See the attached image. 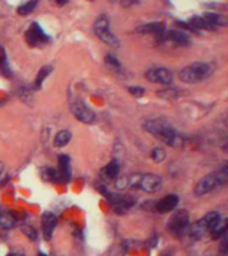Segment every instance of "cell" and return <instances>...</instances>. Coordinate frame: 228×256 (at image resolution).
I'll return each instance as SVG.
<instances>
[{
    "mask_svg": "<svg viewBox=\"0 0 228 256\" xmlns=\"http://www.w3.org/2000/svg\"><path fill=\"white\" fill-rule=\"evenodd\" d=\"M228 180V171L227 167H224L222 170L216 171V172H212L210 175L204 176L203 179H200L195 187V193L198 196H202V195H206L208 192L214 191L216 188L222 187L224 184L227 183Z\"/></svg>",
    "mask_w": 228,
    "mask_h": 256,
    "instance_id": "7a4b0ae2",
    "label": "cell"
},
{
    "mask_svg": "<svg viewBox=\"0 0 228 256\" xmlns=\"http://www.w3.org/2000/svg\"><path fill=\"white\" fill-rule=\"evenodd\" d=\"M40 256H47V255H43V254H40Z\"/></svg>",
    "mask_w": 228,
    "mask_h": 256,
    "instance_id": "f35d334b",
    "label": "cell"
},
{
    "mask_svg": "<svg viewBox=\"0 0 228 256\" xmlns=\"http://www.w3.org/2000/svg\"><path fill=\"white\" fill-rule=\"evenodd\" d=\"M43 179L48 182H55L57 180V172L54 168H46L43 170Z\"/></svg>",
    "mask_w": 228,
    "mask_h": 256,
    "instance_id": "4316f807",
    "label": "cell"
},
{
    "mask_svg": "<svg viewBox=\"0 0 228 256\" xmlns=\"http://www.w3.org/2000/svg\"><path fill=\"white\" fill-rule=\"evenodd\" d=\"M220 222H222V218H220L219 212H208L206 216H203L200 220H198L194 226L191 227L189 235H191L194 239H203L204 236H207V234L211 235L212 230H214Z\"/></svg>",
    "mask_w": 228,
    "mask_h": 256,
    "instance_id": "277c9868",
    "label": "cell"
},
{
    "mask_svg": "<svg viewBox=\"0 0 228 256\" xmlns=\"http://www.w3.org/2000/svg\"><path fill=\"white\" fill-rule=\"evenodd\" d=\"M57 180L68 182L71 179V162L67 155L59 156V168H57Z\"/></svg>",
    "mask_w": 228,
    "mask_h": 256,
    "instance_id": "9a60e30c",
    "label": "cell"
},
{
    "mask_svg": "<svg viewBox=\"0 0 228 256\" xmlns=\"http://www.w3.org/2000/svg\"><path fill=\"white\" fill-rule=\"evenodd\" d=\"M151 158H152V160H155L156 163L163 162L164 159H166V151L163 148H160V147L154 148L152 152H151Z\"/></svg>",
    "mask_w": 228,
    "mask_h": 256,
    "instance_id": "484cf974",
    "label": "cell"
},
{
    "mask_svg": "<svg viewBox=\"0 0 228 256\" xmlns=\"http://www.w3.org/2000/svg\"><path fill=\"white\" fill-rule=\"evenodd\" d=\"M163 38L173 43L175 46H179V47H185V46L191 44V39L183 31H168V32H164Z\"/></svg>",
    "mask_w": 228,
    "mask_h": 256,
    "instance_id": "5bb4252c",
    "label": "cell"
},
{
    "mask_svg": "<svg viewBox=\"0 0 228 256\" xmlns=\"http://www.w3.org/2000/svg\"><path fill=\"white\" fill-rule=\"evenodd\" d=\"M139 34L143 35H156V36H162L164 35V27L160 23H148L144 26H140L136 28Z\"/></svg>",
    "mask_w": 228,
    "mask_h": 256,
    "instance_id": "2e32d148",
    "label": "cell"
},
{
    "mask_svg": "<svg viewBox=\"0 0 228 256\" xmlns=\"http://www.w3.org/2000/svg\"><path fill=\"white\" fill-rule=\"evenodd\" d=\"M94 31L95 35L110 47L117 48L120 46V42L119 39L110 28V19H108L107 15H100V16L96 17V20L94 23Z\"/></svg>",
    "mask_w": 228,
    "mask_h": 256,
    "instance_id": "8992f818",
    "label": "cell"
},
{
    "mask_svg": "<svg viewBox=\"0 0 228 256\" xmlns=\"http://www.w3.org/2000/svg\"><path fill=\"white\" fill-rule=\"evenodd\" d=\"M24 38H26V42L31 47H42V46H46L50 42V38L44 34V31L42 30V27L38 23L31 24L30 28L24 34Z\"/></svg>",
    "mask_w": 228,
    "mask_h": 256,
    "instance_id": "ba28073f",
    "label": "cell"
},
{
    "mask_svg": "<svg viewBox=\"0 0 228 256\" xmlns=\"http://www.w3.org/2000/svg\"><path fill=\"white\" fill-rule=\"evenodd\" d=\"M0 73L3 76L9 77L11 75V69H9L8 60H7V55H5L4 48L0 47Z\"/></svg>",
    "mask_w": 228,
    "mask_h": 256,
    "instance_id": "cb8c5ba5",
    "label": "cell"
},
{
    "mask_svg": "<svg viewBox=\"0 0 228 256\" xmlns=\"http://www.w3.org/2000/svg\"><path fill=\"white\" fill-rule=\"evenodd\" d=\"M103 172L108 179H116L119 172H120V163L117 162V160H112L111 163H108L107 167L103 170Z\"/></svg>",
    "mask_w": 228,
    "mask_h": 256,
    "instance_id": "d6986e66",
    "label": "cell"
},
{
    "mask_svg": "<svg viewBox=\"0 0 228 256\" xmlns=\"http://www.w3.org/2000/svg\"><path fill=\"white\" fill-rule=\"evenodd\" d=\"M127 186H128V179H127L125 176H123V178H119V179L115 182V187H116L117 190H124Z\"/></svg>",
    "mask_w": 228,
    "mask_h": 256,
    "instance_id": "f546056e",
    "label": "cell"
},
{
    "mask_svg": "<svg viewBox=\"0 0 228 256\" xmlns=\"http://www.w3.org/2000/svg\"><path fill=\"white\" fill-rule=\"evenodd\" d=\"M135 3H138V0H121V5L123 7H131V5H134Z\"/></svg>",
    "mask_w": 228,
    "mask_h": 256,
    "instance_id": "d6a6232c",
    "label": "cell"
},
{
    "mask_svg": "<svg viewBox=\"0 0 228 256\" xmlns=\"http://www.w3.org/2000/svg\"><path fill=\"white\" fill-rule=\"evenodd\" d=\"M88 1H91V0H88Z\"/></svg>",
    "mask_w": 228,
    "mask_h": 256,
    "instance_id": "ab89813d",
    "label": "cell"
},
{
    "mask_svg": "<svg viewBox=\"0 0 228 256\" xmlns=\"http://www.w3.org/2000/svg\"><path fill=\"white\" fill-rule=\"evenodd\" d=\"M204 19H206L211 26L216 27V26H227L228 24V20L227 17L223 16V15H220V13H214V12H206L204 13Z\"/></svg>",
    "mask_w": 228,
    "mask_h": 256,
    "instance_id": "e0dca14e",
    "label": "cell"
},
{
    "mask_svg": "<svg viewBox=\"0 0 228 256\" xmlns=\"http://www.w3.org/2000/svg\"><path fill=\"white\" fill-rule=\"evenodd\" d=\"M71 132L69 131H67V129H63V131H60V132L56 133L55 136V140H54V144H55V147H64V145H67L69 143V140H71Z\"/></svg>",
    "mask_w": 228,
    "mask_h": 256,
    "instance_id": "603a6c76",
    "label": "cell"
},
{
    "mask_svg": "<svg viewBox=\"0 0 228 256\" xmlns=\"http://www.w3.org/2000/svg\"><path fill=\"white\" fill-rule=\"evenodd\" d=\"M188 23L191 24V26L194 27L195 30H208V31H214L215 30V27L211 26L208 21L204 19V17H200V16H194L191 17L188 20Z\"/></svg>",
    "mask_w": 228,
    "mask_h": 256,
    "instance_id": "ac0fdd59",
    "label": "cell"
},
{
    "mask_svg": "<svg viewBox=\"0 0 228 256\" xmlns=\"http://www.w3.org/2000/svg\"><path fill=\"white\" fill-rule=\"evenodd\" d=\"M177 203H179V196L177 195H167L163 199H160L155 205V209L159 213H167L171 212L176 208Z\"/></svg>",
    "mask_w": 228,
    "mask_h": 256,
    "instance_id": "4fadbf2b",
    "label": "cell"
},
{
    "mask_svg": "<svg viewBox=\"0 0 228 256\" xmlns=\"http://www.w3.org/2000/svg\"><path fill=\"white\" fill-rule=\"evenodd\" d=\"M106 64H107L108 68L112 69V71H115V72H120L121 71V64L119 63V60H117L116 58H114V56H106Z\"/></svg>",
    "mask_w": 228,
    "mask_h": 256,
    "instance_id": "d4e9b609",
    "label": "cell"
},
{
    "mask_svg": "<svg viewBox=\"0 0 228 256\" xmlns=\"http://www.w3.org/2000/svg\"><path fill=\"white\" fill-rule=\"evenodd\" d=\"M128 92L132 95V96H135V98H142L143 95H144V92H146V90H144L143 87L134 85V87H129Z\"/></svg>",
    "mask_w": 228,
    "mask_h": 256,
    "instance_id": "83f0119b",
    "label": "cell"
},
{
    "mask_svg": "<svg viewBox=\"0 0 228 256\" xmlns=\"http://www.w3.org/2000/svg\"><path fill=\"white\" fill-rule=\"evenodd\" d=\"M160 256H171V254H170V252H164V254H162Z\"/></svg>",
    "mask_w": 228,
    "mask_h": 256,
    "instance_id": "8d00e7d4",
    "label": "cell"
},
{
    "mask_svg": "<svg viewBox=\"0 0 228 256\" xmlns=\"http://www.w3.org/2000/svg\"><path fill=\"white\" fill-rule=\"evenodd\" d=\"M227 236L226 235H223V242H222V247H220V254H222V256H227L228 251H227Z\"/></svg>",
    "mask_w": 228,
    "mask_h": 256,
    "instance_id": "1f68e13d",
    "label": "cell"
},
{
    "mask_svg": "<svg viewBox=\"0 0 228 256\" xmlns=\"http://www.w3.org/2000/svg\"><path fill=\"white\" fill-rule=\"evenodd\" d=\"M128 186L135 190H143L148 193H154L162 188V179L155 174H135L128 179Z\"/></svg>",
    "mask_w": 228,
    "mask_h": 256,
    "instance_id": "5b68a950",
    "label": "cell"
},
{
    "mask_svg": "<svg viewBox=\"0 0 228 256\" xmlns=\"http://www.w3.org/2000/svg\"><path fill=\"white\" fill-rule=\"evenodd\" d=\"M144 129L173 148H181L185 144L184 137L181 136L172 126H170L167 122L162 119L147 120L144 123Z\"/></svg>",
    "mask_w": 228,
    "mask_h": 256,
    "instance_id": "6da1fadb",
    "label": "cell"
},
{
    "mask_svg": "<svg viewBox=\"0 0 228 256\" xmlns=\"http://www.w3.org/2000/svg\"><path fill=\"white\" fill-rule=\"evenodd\" d=\"M189 227V215L185 209H179L168 220V230L173 235H181Z\"/></svg>",
    "mask_w": 228,
    "mask_h": 256,
    "instance_id": "52a82bcc",
    "label": "cell"
},
{
    "mask_svg": "<svg viewBox=\"0 0 228 256\" xmlns=\"http://www.w3.org/2000/svg\"><path fill=\"white\" fill-rule=\"evenodd\" d=\"M52 3L56 5H64L68 3V0H52Z\"/></svg>",
    "mask_w": 228,
    "mask_h": 256,
    "instance_id": "836d02e7",
    "label": "cell"
},
{
    "mask_svg": "<svg viewBox=\"0 0 228 256\" xmlns=\"http://www.w3.org/2000/svg\"><path fill=\"white\" fill-rule=\"evenodd\" d=\"M212 73V68L210 64L207 63H194L188 65V67H184L179 72V79H180L183 83H188V84H192V83H198V81H202L204 79L210 76Z\"/></svg>",
    "mask_w": 228,
    "mask_h": 256,
    "instance_id": "3957f363",
    "label": "cell"
},
{
    "mask_svg": "<svg viewBox=\"0 0 228 256\" xmlns=\"http://www.w3.org/2000/svg\"><path fill=\"white\" fill-rule=\"evenodd\" d=\"M23 231L26 232V235L30 238L31 240H35L38 239V232L32 228V227H26V228H23Z\"/></svg>",
    "mask_w": 228,
    "mask_h": 256,
    "instance_id": "4dcf8cb0",
    "label": "cell"
},
{
    "mask_svg": "<svg viewBox=\"0 0 228 256\" xmlns=\"http://www.w3.org/2000/svg\"><path fill=\"white\" fill-rule=\"evenodd\" d=\"M51 71H52L51 65H44V67L40 68L39 73L36 75V79H35V88H36V90H39L40 87L43 85L44 80L47 79L48 75L51 73Z\"/></svg>",
    "mask_w": 228,
    "mask_h": 256,
    "instance_id": "7402d4cb",
    "label": "cell"
},
{
    "mask_svg": "<svg viewBox=\"0 0 228 256\" xmlns=\"http://www.w3.org/2000/svg\"><path fill=\"white\" fill-rule=\"evenodd\" d=\"M8 256H24L23 254H9Z\"/></svg>",
    "mask_w": 228,
    "mask_h": 256,
    "instance_id": "d590c367",
    "label": "cell"
},
{
    "mask_svg": "<svg viewBox=\"0 0 228 256\" xmlns=\"http://www.w3.org/2000/svg\"><path fill=\"white\" fill-rule=\"evenodd\" d=\"M16 226V219L13 215L8 212H0V228L3 230H11Z\"/></svg>",
    "mask_w": 228,
    "mask_h": 256,
    "instance_id": "ffe728a7",
    "label": "cell"
},
{
    "mask_svg": "<svg viewBox=\"0 0 228 256\" xmlns=\"http://www.w3.org/2000/svg\"><path fill=\"white\" fill-rule=\"evenodd\" d=\"M108 1H110V3H115L116 0H108Z\"/></svg>",
    "mask_w": 228,
    "mask_h": 256,
    "instance_id": "74e56055",
    "label": "cell"
},
{
    "mask_svg": "<svg viewBox=\"0 0 228 256\" xmlns=\"http://www.w3.org/2000/svg\"><path fill=\"white\" fill-rule=\"evenodd\" d=\"M57 224V219L54 213L44 212L42 216V228H43V234L46 240H50L52 238V234Z\"/></svg>",
    "mask_w": 228,
    "mask_h": 256,
    "instance_id": "7c38bea8",
    "label": "cell"
},
{
    "mask_svg": "<svg viewBox=\"0 0 228 256\" xmlns=\"http://www.w3.org/2000/svg\"><path fill=\"white\" fill-rule=\"evenodd\" d=\"M71 112L76 118V120L84 124H92L96 120L95 112L91 110L90 107H87L86 103H83L82 100H75L71 104Z\"/></svg>",
    "mask_w": 228,
    "mask_h": 256,
    "instance_id": "9c48e42d",
    "label": "cell"
},
{
    "mask_svg": "<svg viewBox=\"0 0 228 256\" xmlns=\"http://www.w3.org/2000/svg\"><path fill=\"white\" fill-rule=\"evenodd\" d=\"M110 200H111L112 209H114L117 215L124 213L131 205H134V199L129 196H115V195H111V196H110Z\"/></svg>",
    "mask_w": 228,
    "mask_h": 256,
    "instance_id": "8fae6325",
    "label": "cell"
},
{
    "mask_svg": "<svg viewBox=\"0 0 228 256\" xmlns=\"http://www.w3.org/2000/svg\"><path fill=\"white\" fill-rule=\"evenodd\" d=\"M158 95H159L160 98H166V99L171 98V99H173V98H176V91H175V90L159 91V92H158Z\"/></svg>",
    "mask_w": 228,
    "mask_h": 256,
    "instance_id": "f1b7e54d",
    "label": "cell"
},
{
    "mask_svg": "<svg viewBox=\"0 0 228 256\" xmlns=\"http://www.w3.org/2000/svg\"><path fill=\"white\" fill-rule=\"evenodd\" d=\"M146 77L151 81V83H159V84L168 85L172 83L173 75L168 68H164V67H155V68H151L147 71Z\"/></svg>",
    "mask_w": 228,
    "mask_h": 256,
    "instance_id": "30bf717a",
    "label": "cell"
},
{
    "mask_svg": "<svg viewBox=\"0 0 228 256\" xmlns=\"http://www.w3.org/2000/svg\"><path fill=\"white\" fill-rule=\"evenodd\" d=\"M3 171H4V163L0 162V176H1V174H3Z\"/></svg>",
    "mask_w": 228,
    "mask_h": 256,
    "instance_id": "e575fe53",
    "label": "cell"
},
{
    "mask_svg": "<svg viewBox=\"0 0 228 256\" xmlns=\"http://www.w3.org/2000/svg\"><path fill=\"white\" fill-rule=\"evenodd\" d=\"M38 4H39V0H27L24 4H22L17 8V13L20 16H27V15L34 12L35 8L38 7Z\"/></svg>",
    "mask_w": 228,
    "mask_h": 256,
    "instance_id": "44dd1931",
    "label": "cell"
}]
</instances>
